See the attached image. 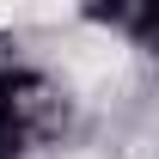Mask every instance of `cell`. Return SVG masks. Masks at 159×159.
<instances>
[{"instance_id":"1","label":"cell","mask_w":159,"mask_h":159,"mask_svg":"<svg viewBox=\"0 0 159 159\" xmlns=\"http://www.w3.org/2000/svg\"><path fill=\"white\" fill-rule=\"evenodd\" d=\"M67 67H80V74H110V67H116V43L110 37H80L74 49H67Z\"/></svg>"},{"instance_id":"2","label":"cell","mask_w":159,"mask_h":159,"mask_svg":"<svg viewBox=\"0 0 159 159\" xmlns=\"http://www.w3.org/2000/svg\"><path fill=\"white\" fill-rule=\"evenodd\" d=\"M31 12V0H0V25H12V19H25Z\"/></svg>"}]
</instances>
